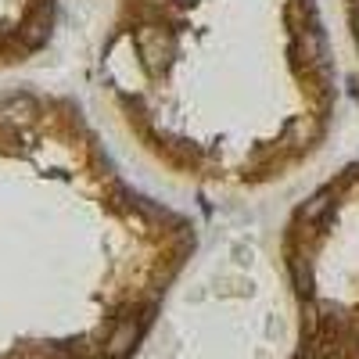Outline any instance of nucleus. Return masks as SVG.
I'll list each match as a JSON object with an SVG mask.
<instances>
[{"mask_svg": "<svg viewBox=\"0 0 359 359\" xmlns=\"http://www.w3.org/2000/svg\"><path fill=\"white\" fill-rule=\"evenodd\" d=\"M97 76L123 137L205 191L284 184L338 123L320 0H115Z\"/></svg>", "mask_w": 359, "mask_h": 359, "instance_id": "1", "label": "nucleus"}, {"mask_svg": "<svg viewBox=\"0 0 359 359\" xmlns=\"http://www.w3.org/2000/svg\"><path fill=\"white\" fill-rule=\"evenodd\" d=\"M280 262L302 306L298 359H359V158L291 208Z\"/></svg>", "mask_w": 359, "mask_h": 359, "instance_id": "2", "label": "nucleus"}, {"mask_svg": "<svg viewBox=\"0 0 359 359\" xmlns=\"http://www.w3.org/2000/svg\"><path fill=\"white\" fill-rule=\"evenodd\" d=\"M338 11H341V29H345V40L352 50L355 83H359V0H338Z\"/></svg>", "mask_w": 359, "mask_h": 359, "instance_id": "3", "label": "nucleus"}]
</instances>
